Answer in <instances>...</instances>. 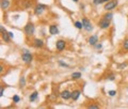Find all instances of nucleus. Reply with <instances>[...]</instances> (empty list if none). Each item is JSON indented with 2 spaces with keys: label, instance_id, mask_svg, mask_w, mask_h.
Instances as JSON below:
<instances>
[{
  "label": "nucleus",
  "instance_id": "obj_1",
  "mask_svg": "<svg viewBox=\"0 0 128 109\" xmlns=\"http://www.w3.org/2000/svg\"><path fill=\"white\" fill-rule=\"evenodd\" d=\"M24 31H25L26 35L28 36H31L34 34V31H35V27L32 23H28L27 25L25 26V28H24Z\"/></svg>",
  "mask_w": 128,
  "mask_h": 109
},
{
  "label": "nucleus",
  "instance_id": "obj_2",
  "mask_svg": "<svg viewBox=\"0 0 128 109\" xmlns=\"http://www.w3.org/2000/svg\"><path fill=\"white\" fill-rule=\"evenodd\" d=\"M22 61L25 62V63L29 64V63L32 62V59H33V58H32V55L27 49H24L22 50Z\"/></svg>",
  "mask_w": 128,
  "mask_h": 109
},
{
  "label": "nucleus",
  "instance_id": "obj_3",
  "mask_svg": "<svg viewBox=\"0 0 128 109\" xmlns=\"http://www.w3.org/2000/svg\"><path fill=\"white\" fill-rule=\"evenodd\" d=\"M118 3V0H110V1L106 2L105 8H104V9H105L106 11H112L113 9H115V8H116Z\"/></svg>",
  "mask_w": 128,
  "mask_h": 109
},
{
  "label": "nucleus",
  "instance_id": "obj_4",
  "mask_svg": "<svg viewBox=\"0 0 128 109\" xmlns=\"http://www.w3.org/2000/svg\"><path fill=\"white\" fill-rule=\"evenodd\" d=\"M0 30H1L2 40H3V41H4L6 43H10V42H11V36H10V34H9V32H8L2 26L0 27Z\"/></svg>",
  "mask_w": 128,
  "mask_h": 109
},
{
  "label": "nucleus",
  "instance_id": "obj_5",
  "mask_svg": "<svg viewBox=\"0 0 128 109\" xmlns=\"http://www.w3.org/2000/svg\"><path fill=\"white\" fill-rule=\"evenodd\" d=\"M46 9H47V6H45V5H41V3H40V5H36L34 8V14L35 15H41Z\"/></svg>",
  "mask_w": 128,
  "mask_h": 109
},
{
  "label": "nucleus",
  "instance_id": "obj_6",
  "mask_svg": "<svg viewBox=\"0 0 128 109\" xmlns=\"http://www.w3.org/2000/svg\"><path fill=\"white\" fill-rule=\"evenodd\" d=\"M81 22H82V24H83V29H86V31H92V30H93V27H92V24H91V22H90L88 18L83 17Z\"/></svg>",
  "mask_w": 128,
  "mask_h": 109
},
{
  "label": "nucleus",
  "instance_id": "obj_7",
  "mask_svg": "<svg viewBox=\"0 0 128 109\" xmlns=\"http://www.w3.org/2000/svg\"><path fill=\"white\" fill-rule=\"evenodd\" d=\"M98 26H99V28H102V29H107V28H109V26H110V21H108L106 18H102L99 21Z\"/></svg>",
  "mask_w": 128,
  "mask_h": 109
},
{
  "label": "nucleus",
  "instance_id": "obj_8",
  "mask_svg": "<svg viewBox=\"0 0 128 109\" xmlns=\"http://www.w3.org/2000/svg\"><path fill=\"white\" fill-rule=\"evenodd\" d=\"M65 46H66V42L64 41V40H58L57 43H56V48H57L59 51L63 50L64 48H65Z\"/></svg>",
  "mask_w": 128,
  "mask_h": 109
},
{
  "label": "nucleus",
  "instance_id": "obj_9",
  "mask_svg": "<svg viewBox=\"0 0 128 109\" xmlns=\"http://www.w3.org/2000/svg\"><path fill=\"white\" fill-rule=\"evenodd\" d=\"M60 96H61L62 99L67 100V99L72 98V92L68 91V90H64V91H62L61 93H60Z\"/></svg>",
  "mask_w": 128,
  "mask_h": 109
},
{
  "label": "nucleus",
  "instance_id": "obj_10",
  "mask_svg": "<svg viewBox=\"0 0 128 109\" xmlns=\"http://www.w3.org/2000/svg\"><path fill=\"white\" fill-rule=\"evenodd\" d=\"M97 41H98V35L97 34H93V35H91L89 40H88V42H89L90 45L92 46H94L95 44H97Z\"/></svg>",
  "mask_w": 128,
  "mask_h": 109
},
{
  "label": "nucleus",
  "instance_id": "obj_11",
  "mask_svg": "<svg viewBox=\"0 0 128 109\" xmlns=\"http://www.w3.org/2000/svg\"><path fill=\"white\" fill-rule=\"evenodd\" d=\"M33 45H34L35 48H42L44 46V42L41 39H35L33 41Z\"/></svg>",
  "mask_w": 128,
  "mask_h": 109
},
{
  "label": "nucleus",
  "instance_id": "obj_12",
  "mask_svg": "<svg viewBox=\"0 0 128 109\" xmlns=\"http://www.w3.org/2000/svg\"><path fill=\"white\" fill-rule=\"evenodd\" d=\"M80 94H81L80 90H74L73 92H72V99H73V100H77L79 98Z\"/></svg>",
  "mask_w": 128,
  "mask_h": 109
},
{
  "label": "nucleus",
  "instance_id": "obj_13",
  "mask_svg": "<svg viewBox=\"0 0 128 109\" xmlns=\"http://www.w3.org/2000/svg\"><path fill=\"white\" fill-rule=\"evenodd\" d=\"M49 32H50V34H52V35L58 34V33H59V29H58V27L56 26V25H51V26L49 27Z\"/></svg>",
  "mask_w": 128,
  "mask_h": 109
},
{
  "label": "nucleus",
  "instance_id": "obj_14",
  "mask_svg": "<svg viewBox=\"0 0 128 109\" xmlns=\"http://www.w3.org/2000/svg\"><path fill=\"white\" fill-rule=\"evenodd\" d=\"M0 7H1V9H8V8L10 7V1L9 0H1V3H0Z\"/></svg>",
  "mask_w": 128,
  "mask_h": 109
},
{
  "label": "nucleus",
  "instance_id": "obj_15",
  "mask_svg": "<svg viewBox=\"0 0 128 109\" xmlns=\"http://www.w3.org/2000/svg\"><path fill=\"white\" fill-rule=\"evenodd\" d=\"M38 92H36V91L33 92V93H32V94L30 95V97H29L30 102H34V100L38 98Z\"/></svg>",
  "mask_w": 128,
  "mask_h": 109
},
{
  "label": "nucleus",
  "instance_id": "obj_16",
  "mask_svg": "<svg viewBox=\"0 0 128 109\" xmlns=\"http://www.w3.org/2000/svg\"><path fill=\"white\" fill-rule=\"evenodd\" d=\"M72 78L73 79H79V78H81V73L80 72H75L72 74Z\"/></svg>",
  "mask_w": 128,
  "mask_h": 109
},
{
  "label": "nucleus",
  "instance_id": "obj_17",
  "mask_svg": "<svg viewBox=\"0 0 128 109\" xmlns=\"http://www.w3.org/2000/svg\"><path fill=\"white\" fill-rule=\"evenodd\" d=\"M110 0H93V5H102V3H105V2H108Z\"/></svg>",
  "mask_w": 128,
  "mask_h": 109
},
{
  "label": "nucleus",
  "instance_id": "obj_18",
  "mask_svg": "<svg viewBox=\"0 0 128 109\" xmlns=\"http://www.w3.org/2000/svg\"><path fill=\"white\" fill-rule=\"evenodd\" d=\"M75 27L77 28V29H82V28H83L82 22H75Z\"/></svg>",
  "mask_w": 128,
  "mask_h": 109
},
{
  "label": "nucleus",
  "instance_id": "obj_19",
  "mask_svg": "<svg viewBox=\"0 0 128 109\" xmlns=\"http://www.w3.org/2000/svg\"><path fill=\"white\" fill-rule=\"evenodd\" d=\"M112 17H113V14L112 13H107V14L104 15V18H106V19H108V21H110V22H111Z\"/></svg>",
  "mask_w": 128,
  "mask_h": 109
},
{
  "label": "nucleus",
  "instance_id": "obj_20",
  "mask_svg": "<svg viewBox=\"0 0 128 109\" xmlns=\"http://www.w3.org/2000/svg\"><path fill=\"white\" fill-rule=\"evenodd\" d=\"M19 84H20V87H25L26 86V80H25V77H22L19 79Z\"/></svg>",
  "mask_w": 128,
  "mask_h": 109
},
{
  "label": "nucleus",
  "instance_id": "obj_21",
  "mask_svg": "<svg viewBox=\"0 0 128 109\" xmlns=\"http://www.w3.org/2000/svg\"><path fill=\"white\" fill-rule=\"evenodd\" d=\"M123 47H124V49L128 50V39L124 40V42H123Z\"/></svg>",
  "mask_w": 128,
  "mask_h": 109
},
{
  "label": "nucleus",
  "instance_id": "obj_22",
  "mask_svg": "<svg viewBox=\"0 0 128 109\" xmlns=\"http://www.w3.org/2000/svg\"><path fill=\"white\" fill-rule=\"evenodd\" d=\"M19 100H20V98H19L18 95H14L13 96V103H18Z\"/></svg>",
  "mask_w": 128,
  "mask_h": 109
},
{
  "label": "nucleus",
  "instance_id": "obj_23",
  "mask_svg": "<svg viewBox=\"0 0 128 109\" xmlns=\"http://www.w3.org/2000/svg\"><path fill=\"white\" fill-rule=\"evenodd\" d=\"M59 65H60V66H63V67H68V66H70L68 64H66V63L62 62L61 60H59Z\"/></svg>",
  "mask_w": 128,
  "mask_h": 109
},
{
  "label": "nucleus",
  "instance_id": "obj_24",
  "mask_svg": "<svg viewBox=\"0 0 128 109\" xmlns=\"http://www.w3.org/2000/svg\"><path fill=\"white\" fill-rule=\"evenodd\" d=\"M108 94H109L110 96H115V95H116V91H114V90H111V91H109V92H108Z\"/></svg>",
  "mask_w": 128,
  "mask_h": 109
},
{
  "label": "nucleus",
  "instance_id": "obj_25",
  "mask_svg": "<svg viewBox=\"0 0 128 109\" xmlns=\"http://www.w3.org/2000/svg\"><path fill=\"white\" fill-rule=\"evenodd\" d=\"M127 66V63H122V64H120L118 65V68L120 70H123V68H125Z\"/></svg>",
  "mask_w": 128,
  "mask_h": 109
},
{
  "label": "nucleus",
  "instance_id": "obj_26",
  "mask_svg": "<svg viewBox=\"0 0 128 109\" xmlns=\"http://www.w3.org/2000/svg\"><path fill=\"white\" fill-rule=\"evenodd\" d=\"M89 108H91V109H97V108H99V106H98V105L92 104V105H90V106H89Z\"/></svg>",
  "mask_w": 128,
  "mask_h": 109
},
{
  "label": "nucleus",
  "instance_id": "obj_27",
  "mask_svg": "<svg viewBox=\"0 0 128 109\" xmlns=\"http://www.w3.org/2000/svg\"><path fill=\"white\" fill-rule=\"evenodd\" d=\"M107 79H108V80H114V79H115V77H114V75H112V74H111V75H110Z\"/></svg>",
  "mask_w": 128,
  "mask_h": 109
},
{
  "label": "nucleus",
  "instance_id": "obj_28",
  "mask_svg": "<svg viewBox=\"0 0 128 109\" xmlns=\"http://www.w3.org/2000/svg\"><path fill=\"white\" fill-rule=\"evenodd\" d=\"M94 46H95V48H97V49H100V48L102 47V44H95Z\"/></svg>",
  "mask_w": 128,
  "mask_h": 109
},
{
  "label": "nucleus",
  "instance_id": "obj_29",
  "mask_svg": "<svg viewBox=\"0 0 128 109\" xmlns=\"http://www.w3.org/2000/svg\"><path fill=\"white\" fill-rule=\"evenodd\" d=\"M3 90L4 89H3V87H1V89H0V96H3Z\"/></svg>",
  "mask_w": 128,
  "mask_h": 109
},
{
  "label": "nucleus",
  "instance_id": "obj_30",
  "mask_svg": "<svg viewBox=\"0 0 128 109\" xmlns=\"http://www.w3.org/2000/svg\"><path fill=\"white\" fill-rule=\"evenodd\" d=\"M9 34H10V36H11V39H13V38H14V34H13V32H11V31H10V32H9Z\"/></svg>",
  "mask_w": 128,
  "mask_h": 109
},
{
  "label": "nucleus",
  "instance_id": "obj_31",
  "mask_svg": "<svg viewBox=\"0 0 128 109\" xmlns=\"http://www.w3.org/2000/svg\"><path fill=\"white\" fill-rule=\"evenodd\" d=\"M0 72H1V73L3 72V66H2V65H1V66H0Z\"/></svg>",
  "mask_w": 128,
  "mask_h": 109
},
{
  "label": "nucleus",
  "instance_id": "obj_32",
  "mask_svg": "<svg viewBox=\"0 0 128 109\" xmlns=\"http://www.w3.org/2000/svg\"><path fill=\"white\" fill-rule=\"evenodd\" d=\"M73 1H74V2H78V1H79V0H73Z\"/></svg>",
  "mask_w": 128,
  "mask_h": 109
}]
</instances>
